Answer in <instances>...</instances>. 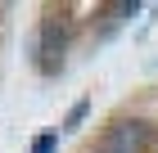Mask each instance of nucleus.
<instances>
[{"label":"nucleus","instance_id":"4","mask_svg":"<svg viewBox=\"0 0 158 153\" xmlns=\"http://www.w3.org/2000/svg\"><path fill=\"white\" fill-rule=\"evenodd\" d=\"M54 144H59L54 135H36V144H32V153H54Z\"/></svg>","mask_w":158,"mask_h":153},{"label":"nucleus","instance_id":"5","mask_svg":"<svg viewBox=\"0 0 158 153\" xmlns=\"http://www.w3.org/2000/svg\"><path fill=\"white\" fill-rule=\"evenodd\" d=\"M95 153H104V149H95Z\"/></svg>","mask_w":158,"mask_h":153},{"label":"nucleus","instance_id":"1","mask_svg":"<svg viewBox=\"0 0 158 153\" xmlns=\"http://www.w3.org/2000/svg\"><path fill=\"white\" fill-rule=\"evenodd\" d=\"M63 50H68V23H63L59 14H50L45 23H41V36H36V68L45 77L63 68Z\"/></svg>","mask_w":158,"mask_h":153},{"label":"nucleus","instance_id":"2","mask_svg":"<svg viewBox=\"0 0 158 153\" xmlns=\"http://www.w3.org/2000/svg\"><path fill=\"white\" fill-rule=\"evenodd\" d=\"M104 153H145L149 149V122L140 117H122L113 122L109 131H104V144H99Z\"/></svg>","mask_w":158,"mask_h":153},{"label":"nucleus","instance_id":"3","mask_svg":"<svg viewBox=\"0 0 158 153\" xmlns=\"http://www.w3.org/2000/svg\"><path fill=\"white\" fill-rule=\"evenodd\" d=\"M86 108H90V104H86V99H81V104H73V113H68V122H63V126L73 131V126H77V122H81V117H86Z\"/></svg>","mask_w":158,"mask_h":153}]
</instances>
